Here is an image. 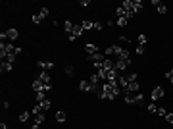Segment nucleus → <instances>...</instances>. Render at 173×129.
<instances>
[{"mask_svg": "<svg viewBox=\"0 0 173 129\" xmlns=\"http://www.w3.org/2000/svg\"><path fill=\"white\" fill-rule=\"evenodd\" d=\"M137 41H139V44H141V46H144L146 44V35H139Z\"/></svg>", "mask_w": 173, "mask_h": 129, "instance_id": "nucleus-29", "label": "nucleus"}, {"mask_svg": "<svg viewBox=\"0 0 173 129\" xmlns=\"http://www.w3.org/2000/svg\"><path fill=\"white\" fill-rule=\"evenodd\" d=\"M73 27H75V25H73L71 21H65V23H64V29H65V33H68V35H71V33H73Z\"/></svg>", "mask_w": 173, "mask_h": 129, "instance_id": "nucleus-17", "label": "nucleus"}, {"mask_svg": "<svg viewBox=\"0 0 173 129\" xmlns=\"http://www.w3.org/2000/svg\"><path fill=\"white\" fill-rule=\"evenodd\" d=\"M123 10L127 12V19H131V18H135L137 16V10H135V0H123Z\"/></svg>", "mask_w": 173, "mask_h": 129, "instance_id": "nucleus-3", "label": "nucleus"}, {"mask_svg": "<svg viewBox=\"0 0 173 129\" xmlns=\"http://www.w3.org/2000/svg\"><path fill=\"white\" fill-rule=\"evenodd\" d=\"M29 114H31V112H21V114H19V121H27Z\"/></svg>", "mask_w": 173, "mask_h": 129, "instance_id": "nucleus-27", "label": "nucleus"}, {"mask_svg": "<svg viewBox=\"0 0 173 129\" xmlns=\"http://www.w3.org/2000/svg\"><path fill=\"white\" fill-rule=\"evenodd\" d=\"M125 77H127V81H129V83H133V81H137V77H139V75H137V71H131V73H127Z\"/></svg>", "mask_w": 173, "mask_h": 129, "instance_id": "nucleus-19", "label": "nucleus"}, {"mask_svg": "<svg viewBox=\"0 0 173 129\" xmlns=\"http://www.w3.org/2000/svg\"><path fill=\"white\" fill-rule=\"evenodd\" d=\"M56 120L62 123V121H65V112L64 110H60V112H56Z\"/></svg>", "mask_w": 173, "mask_h": 129, "instance_id": "nucleus-20", "label": "nucleus"}, {"mask_svg": "<svg viewBox=\"0 0 173 129\" xmlns=\"http://www.w3.org/2000/svg\"><path fill=\"white\" fill-rule=\"evenodd\" d=\"M119 92H123V91H121V87H119L117 83H104L102 91L98 92V97H100V98H110V100H114Z\"/></svg>", "mask_w": 173, "mask_h": 129, "instance_id": "nucleus-1", "label": "nucleus"}, {"mask_svg": "<svg viewBox=\"0 0 173 129\" xmlns=\"http://www.w3.org/2000/svg\"><path fill=\"white\" fill-rule=\"evenodd\" d=\"M156 114H158V116H164V118H165V116H167V112H165V108H158V110H156Z\"/></svg>", "mask_w": 173, "mask_h": 129, "instance_id": "nucleus-33", "label": "nucleus"}, {"mask_svg": "<svg viewBox=\"0 0 173 129\" xmlns=\"http://www.w3.org/2000/svg\"><path fill=\"white\" fill-rule=\"evenodd\" d=\"M119 42H121V44H129V39L125 37V35H119Z\"/></svg>", "mask_w": 173, "mask_h": 129, "instance_id": "nucleus-32", "label": "nucleus"}, {"mask_svg": "<svg viewBox=\"0 0 173 129\" xmlns=\"http://www.w3.org/2000/svg\"><path fill=\"white\" fill-rule=\"evenodd\" d=\"M146 110L150 112V114H156V110H158V106H156V102H150V104L146 106Z\"/></svg>", "mask_w": 173, "mask_h": 129, "instance_id": "nucleus-22", "label": "nucleus"}, {"mask_svg": "<svg viewBox=\"0 0 173 129\" xmlns=\"http://www.w3.org/2000/svg\"><path fill=\"white\" fill-rule=\"evenodd\" d=\"M119 60H129V52L125 50V48H123V50H121V54H119Z\"/></svg>", "mask_w": 173, "mask_h": 129, "instance_id": "nucleus-28", "label": "nucleus"}, {"mask_svg": "<svg viewBox=\"0 0 173 129\" xmlns=\"http://www.w3.org/2000/svg\"><path fill=\"white\" fill-rule=\"evenodd\" d=\"M94 29H96V31H102V23H98V21H94Z\"/></svg>", "mask_w": 173, "mask_h": 129, "instance_id": "nucleus-37", "label": "nucleus"}, {"mask_svg": "<svg viewBox=\"0 0 173 129\" xmlns=\"http://www.w3.org/2000/svg\"><path fill=\"white\" fill-rule=\"evenodd\" d=\"M164 94H165V91L162 87H156L154 91H152V102H156V100H160V98H164Z\"/></svg>", "mask_w": 173, "mask_h": 129, "instance_id": "nucleus-7", "label": "nucleus"}, {"mask_svg": "<svg viewBox=\"0 0 173 129\" xmlns=\"http://www.w3.org/2000/svg\"><path fill=\"white\" fill-rule=\"evenodd\" d=\"M135 10H137V14L142 10V2H141V0H135Z\"/></svg>", "mask_w": 173, "mask_h": 129, "instance_id": "nucleus-30", "label": "nucleus"}, {"mask_svg": "<svg viewBox=\"0 0 173 129\" xmlns=\"http://www.w3.org/2000/svg\"><path fill=\"white\" fill-rule=\"evenodd\" d=\"M41 106H42V110H48V108H50V106H52V102H50V100H48V98H44V100H42V102H41Z\"/></svg>", "mask_w": 173, "mask_h": 129, "instance_id": "nucleus-24", "label": "nucleus"}, {"mask_svg": "<svg viewBox=\"0 0 173 129\" xmlns=\"http://www.w3.org/2000/svg\"><path fill=\"white\" fill-rule=\"evenodd\" d=\"M115 23H117V27H125V25H127V18H117V21H115Z\"/></svg>", "mask_w": 173, "mask_h": 129, "instance_id": "nucleus-23", "label": "nucleus"}, {"mask_svg": "<svg viewBox=\"0 0 173 129\" xmlns=\"http://www.w3.org/2000/svg\"><path fill=\"white\" fill-rule=\"evenodd\" d=\"M65 73H68V75H73V68H71V66H68V68H65Z\"/></svg>", "mask_w": 173, "mask_h": 129, "instance_id": "nucleus-39", "label": "nucleus"}, {"mask_svg": "<svg viewBox=\"0 0 173 129\" xmlns=\"http://www.w3.org/2000/svg\"><path fill=\"white\" fill-rule=\"evenodd\" d=\"M142 100H144V97H142V92H127L125 94V102L127 104H142Z\"/></svg>", "mask_w": 173, "mask_h": 129, "instance_id": "nucleus-2", "label": "nucleus"}, {"mask_svg": "<svg viewBox=\"0 0 173 129\" xmlns=\"http://www.w3.org/2000/svg\"><path fill=\"white\" fill-rule=\"evenodd\" d=\"M115 14H117V18H127V12L123 10V6H117V8H115Z\"/></svg>", "mask_w": 173, "mask_h": 129, "instance_id": "nucleus-18", "label": "nucleus"}, {"mask_svg": "<svg viewBox=\"0 0 173 129\" xmlns=\"http://www.w3.org/2000/svg\"><path fill=\"white\" fill-rule=\"evenodd\" d=\"M19 37V31L15 27H12V29H8L6 31V41H15V39Z\"/></svg>", "mask_w": 173, "mask_h": 129, "instance_id": "nucleus-8", "label": "nucleus"}, {"mask_svg": "<svg viewBox=\"0 0 173 129\" xmlns=\"http://www.w3.org/2000/svg\"><path fill=\"white\" fill-rule=\"evenodd\" d=\"M81 27L83 31H91V29H94V21H81Z\"/></svg>", "mask_w": 173, "mask_h": 129, "instance_id": "nucleus-16", "label": "nucleus"}, {"mask_svg": "<svg viewBox=\"0 0 173 129\" xmlns=\"http://www.w3.org/2000/svg\"><path fill=\"white\" fill-rule=\"evenodd\" d=\"M81 6H83V8H86V6H91V0H81Z\"/></svg>", "mask_w": 173, "mask_h": 129, "instance_id": "nucleus-36", "label": "nucleus"}, {"mask_svg": "<svg viewBox=\"0 0 173 129\" xmlns=\"http://www.w3.org/2000/svg\"><path fill=\"white\" fill-rule=\"evenodd\" d=\"M121 50H123V48L119 44H112V46H108V48L104 50V54H106V58H112V56H117V58H119Z\"/></svg>", "mask_w": 173, "mask_h": 129, "instance_id": "nucleus-4", "label": "nucleus"}, {"mask_svg": "<svg viewBox=\"0 0 173 129\" xmlns=\"http://www.w3.org/2000/svg\"><path fill=\"white\" fill-rule=\"evenodd\" d=\"M165 77H167V79H169V83L173 85V73H171V71H167V73H165Z\"/></svg>", "mask_w": 173, "mask_h": 129, "instance_id": "nucleus-35", "label": "nucleus"}, {"mask_svg": "<svg viewBox=\"0 0 173 129\" xmlns=\"http://www.w3.org/2000/svg\"><path fill=\"white\" fill-rule=\"evenodd\" d=\"M14 64H10V62H2V71H12Z\"/></svg>", "mask_w": 173, "mask_h": 129, "instance_id": "nucleus-21", "label": "nucleus"}, {"mask_svg": "<svg viewBox=\"0 0 173 129\" xmlns=\"http://www.w3.org/2000/svg\"><path fill=\"white\" fill-rule=\"evenodd\" d=\"M139 89H141V87H139V83H137V81H133V83L127 85V89L123 91V94H127V92H139Z\"/></svg>", "mask_w": 173, "mask_h": 129, "instance_id": "nucleus-10", "label": "nucleus"}, {"mask_svg": "<svg viewBox=\"0 0 173 129\" xmlns=\"http://www.w3.org/2000/svg\"><path fill=\"white\" fill-rule=\"evenodd\" d=\"M165 121H167V123H173V114H167V116H165Z\"/></svg>", "mask_w": 173, "mask_h": 129, "instance_id": "nucleus-34", "label": "nucleus"}, {"mask_svg": "<svg viewBox=\"0 0 173 129\" xmlns=\"http://www.w3.org/2000/svg\"><path fill=\"white\" fill-rule=\"evenodd\" d=\"M152 4L156 6V10H158V14H162V16H165V14H167V8H165V6L162 4V2H158V0H154Z\"/></svg>", "mask_w": 173, "mask_h": 129, "instance_id": "nucleus-12", "label": "nucleus"}, {"mask_svg": "<svg viewBox=\"0 0 173 129\" xmlns=\"http://www.w3.org/2000/svg\"><path fill=\"white\" fill-rule=\"evenodd\" d=\"M33 21H35V23H41V21H42V18H41V14H39V12H37V14H33Z\"/></svg>", "mask_w": 173, "mask_h": 129, "instance_id": "nucleus-31", "label": "nucleus"}, {"mask_svg": "<svg viewBox=\"0 0 173 129\" xmlns=\"http://www.w3.org/2000/svg\"><path fill=\"white\" fill-rule=\"evenodd\" d=\"M39 79H41V81H42L44 85H50V75H48V71H41Z\"/></svg>", "mask_w": 173, "mask_h": 129, "instance_id": "nucleus-15", "label": "nucleus"}, {"mask_svg": "<svg viewBox=\"0 0 173 129\" xmlns=\"http://www.w3.org/2000/svg\"><path fill=\"white\" fill-rule=\"evenodd\" d=\"M37 68H41L42 71H50V69L54 68V64H52V62H37Z\"/></svg>", "mask_w": 173, "mask_h": 129, "instance_id": "nucleus-11", "label": "nucleus"}, {"mask_svg": "<svg viewBox=\"0 0 173 129\" xmlns=\"http://www.w3.org/2000/svg\"><path fill=\"white\" fill-rule=\"evenodd\" d=\"M42 112H44V110H42V106H41V104H37V106H35V108H33V112H31V114H35V116H39V114H42Z\"/></svg>", "mask_w": 173, "mask_h": 129, "instance_id": "nucleus-26", "label": "nucleus"}, {"mask_svg": "<svg viewBox=\"0 0 173 129\" xmlns=\"http://www.w3.org/2000/svg\"><path fill=\"white\" fill-rule=\"evenodd\" d=\"M33 91H35V92L44 91V83H42L41 79H35V81H33Z\"/></svg>", "mask_w": 173, "mask_h": 129, "instance_id": "nucleus-13", "label": "nucleus"}, {"mask_svg": "<svg viewBox=\"0 0 173 129\" xmlns=\"http://www.w3.org/2000/svg\"><path fill=\"white\" fill-rule=\"evenodd\" d=\"M81 35H83V27H81V23H77V25L73 27V33H71V35H68V39L73 42L77 37H81Z\"/></svg>", "mask_w": 173, "mask_h": 129, "instance_id": "nucleus-5", "label": "nucleus"}, {"mask_svg": "<svg viewBox=\"0 0 173 129\" xmlns=\"http://www.w3.org/2000/svg\"><path fill=\"white\" fill-rule=\"evenodd\" d=\"M79 89H81V91H85V92H92V87H91V83H89V81H81V83H79Z\"/></svg>", "mask_w": 173, "mask_h": 129, "instance_id": "nucleus-14", "label": "nucleus"}, {"mask_svg": "<svg viewBox=\"0 0 173 129\" xmlns=\"http://www.w3.org/2000/svg\"><path fill=\"white\" fill-rule=\"evenodd\" d=\"M135 52H137V54H142V52H144V46H141V44H139V46H137V50H135Z\"/></svg>", "mask_w": 173, "mask_h": 129, "instance_id": "nucleus-38", "label": "nucleus"}, {"mask_svg": "<svg viewBox=\"0 0 173 129\" xmlns=\"http://www.w3.org/2000/svg\"><path fill=\"white\" fill-rule=\"evenodd\" d=\"M85 52L91 56V54H96V52H100V50H98V44H94V42H89V44H85Z\"/></svg>", "mask_w": 173, "mask_h": 129, "instance_id": "nucleus-9", "label": "nucleus"}, {"mask_svg": "<svg viewBox=\"0 0 173 129\" xmlns=\"http://www.w3.org/2000/svg\"><path fill=\"white\" fill-rule=\"evenodd\" d=\"M127 66H131V58H129V60H119V58H117V62H115V69H117L119 73H121V71H125V69H127Z\"/></svg>", "mask_w": 173, "mask_h": 129, "instance_id": "nucleus-6", "label": "nucleus"}, {"mask_svg": "<svg viewBox=\"0 0 173 129\" xmlns=\"http://www.w3.org/2000/svg\"><path fill=\"white\" fill-rule=\"evenodd\" d=\"M0 129H8V125H6L4 121H2V123H0Z\"/></svg>", "mask_w": 173, "mask_h": 129, "instance_id": "nucleus-40", "label": "nucleus"}, {"mask_svg": "<svg viewBox=\"0 0 173 129\" xmlns=\"http://www.w3.org/2000/svg\"><path fill=\"white\" fill-rule=\"evenodd\" d=\"M39 14H41V18H42V19H44V18H48L50 10H48V8H41V10H39Z\"/></svg>", "mask_w": 173, "mask_h": 129, "instance_id": "nucleus-25", "label": "nucleus"}, {"mask_svg": "<svg viewBox=\"0 0 173 129\" xmlns=\"http://www.w3.org/2000/svg\"><path fill=\"white\" fill-rule=\"evenodd\" d=\"M169 71H171V73H173V68H171V69H169Z\"/></svg>", "mask_w": 173, "mask_h": 129, "instance_id": "nucleus-41", "label": "nucleus"}]
</instances>
